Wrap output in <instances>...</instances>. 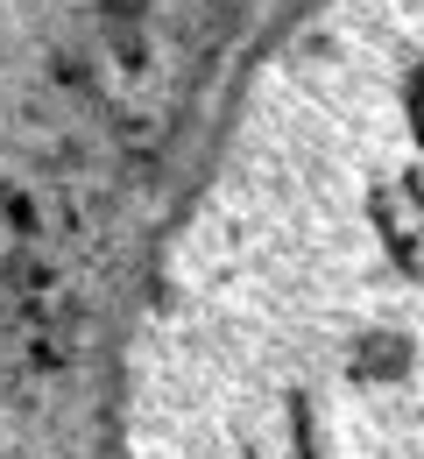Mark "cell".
Here are the masks:
<instances>
[{"instance_id":"1","label":"cell","mask_w":424,"mask_h":459,"mask_svg":"<svg viewBox=\"0 0 424 459\" xmlns=\"http://www.w3.org/2000/svg\"><path fill=\"white\" fill-rule=\"evenodd\" d=\"M134 459H424V0H333L184 233Z\"/></svg>"}]
</instances>
